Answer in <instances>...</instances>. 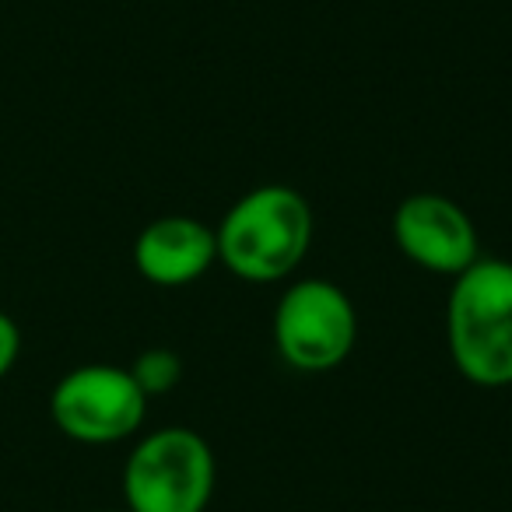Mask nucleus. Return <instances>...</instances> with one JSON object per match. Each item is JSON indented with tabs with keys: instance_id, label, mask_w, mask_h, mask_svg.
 Instances as JSON below:
<instances>
[{
	"instance_id": "f257e3e1",
	"label": "nucleus",
	"mask_w": 512,
	"mask_h": 512,
	"mask_svg": "<svg viewBox=\"0 0 512 512\" xmlns=\"http://www.w3.org/2000/svg\"><path fill=\"white\" fill-rule=\"evenodd\" d=\"M218 264L249 285H271L302 264L313 242V207L299 190L267 183L239 197L214 228Z\"/></svg>"
},
{
	"instance_id": "f03ea898",
	"label": "nucleus",
	"mask_w": 512,
	"mask_h": 512,
	"mask_svg": "<svg viewBox=\"0 0 512 512\" xmlns=\"http://www.w3.org/2000/svg\"><path fill=\"white\" fill-rule=\"evenodd\" d=\"M446 344L456 372L474 386H512V264L477 256L453 278Z\"/></svg>"
},
{
	"instance_id": "7ed1b4c3",
	"label": "nucleus",
	"mask_w": 512,
	"mask_h": 512,
	"mask_svg": "<svg viewBox=\"0 0 512 512\" xmlns=\"http://www.w3.org/2000/svg\"><path fill=\"white\" fill-rule=\"evenodd\" d=\"M218 463L193 428L169 425L144 435L123 463L127 512H204L211 505Z\"/></svg>"
},
{
	"instance_id": "20e7f679",
	"label": "nucleus",
	"mask_w": 512,
	"mask_h": 512,
	"mask_svg": "<svg viewBox=\"0 0 512 512\" xmlns=\"http://www.w3.org/2000/svg\"><path fill=\"white\" fill-rule=\"evenodd\" d=\"M358 341V313L344 288L306 278L285 288L274 309V344L295 372H330Z\"/></svg>"
},
{
	"instance_id": "39448f33",
	"label": "nucleus",
	"mask_w": 512,
	"mask_h": 512,
	"mask_svg": "<svg viewBox=\"0 0 512 512\" xmlns=\"http://www.w3.org/2000/svg\"><path fill=\"white\" fill-rule=\"evenodd\" d=\"M148 397L123 365H78L50 393V418L67 439L113 446L144 425Z\"/></svg>"
},
{
	"instance_id": "423d86ee",
	"label": "nucleus",
	"mask_w": 512,
	"mask_h": 512,
	"mask_svg": "<svg viewBox=\"0 0 512 512\" xmlns=\"http://www.w3.org/2000/svg\"><path fill=\"white\" fill-rule=\"evenodd\" d=\"M393 242L411 264L446 278L463 274L481 256L470 214L442 193H411L400 200L393 211Z\"/></svg>"
},
{
	"instance_id": "0eeeda50",
	"label": "nucleus",
	"mask_w": 512,
	"mask_h": 512,
	"mask_svg": "<svg viewBox=\"0 0 512 512\" xmlns=\"http://www.w3.org/2000/svg\"><path fill=\"white\" fill-rule=\"evenodd\" d=\"M218 264L214 228L190 214H165L141 228L134 239V267L144 281L158 288L193 285L200 274Z\"/></svg>"
},
{
	"instance_id": "6e6552de",
	"label": "nucleus",
	"mask_w": 512,
	"mask_h": 512,
	"mask_svg": "<svg viewBox=\"0 0 512 512\" xmlns=\"http://www.w3.org/2000/svg\"><path fill=\"white\" fill-rule=\"evenodd\" d=\"M130 376H134V383L141 386V393L148 400L165 397V393L176 390L179 379H183V358L169 348H148L134 358Z\"/></svg>"
},
{
	"instance_id": "1a4fd4ad",
	"label": "nucleus",
	"mask_w": 512,
	"mask_h": 512,
	"mask_svg": "<svg viewBox=\"0 0 512 512\" xmlns=\"http://www.w3.org/2000/svg\"><path fill=\"white\" fill-rule=\"evenodd\" d=\"M18 355H22V330L8 313H0V379L15 369Z\"/></svg>"
},
{
	"instance_id": "9d476101",
	"label": "nucleus",
	"mask_w": 512,
	"mask_h": 512,
	"mask_svg": "<svg viewBox=\"0 0 512 512\" xmlns=\"http://www.w3.org/2000/svg\"><path fill=\"white\" fill-rule=\"evenodd\" d=\"M106 512H127V509H106Z\"/></svg>"
}]
</instances>
